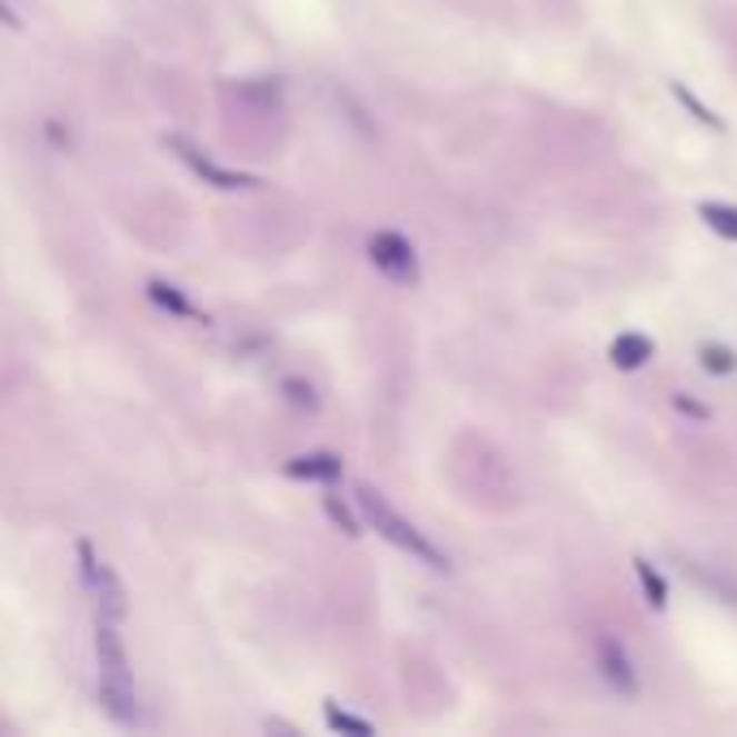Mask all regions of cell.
<instances>
[{
    "label": "cell",
    "instance_id": "8992f818",
    "mask_svg": "<svg viewBox=\"0 0 737 737\" xmlns=\"http://www.w3.org/2000/svg\"><path fill=\"white\" fill-rule=\"evenodd\" d=\"M169 147H173L177 156L195 169V173L203 177V181H211L216 190H250V186H259V177H250V173H233V169H220V165H211L208 156H199V147L195 142H186V139H165Z\"/></svg>",
    "mask_w": 737,
    "mask_h": 737
},
{
    "label": "cell",
    "instance_id": "7c38bea8",
    "mask_svg": "<svg viewBox=\"0 0 737 737\" xmlns=\"http://www.w3.org/2000/svg\"><path fill=\"white\" fill-rule=\"evenodd\" d=\"M323 720H328V729H337V734H358V737L371 734V720H358L350 711H341L337 703H323Z\"/></svg>",
    "mask_w": 737,
    "mask_h": 737
},
{
    "label": "cell",
    "instance_id": "3957f363",
    "mask_svg": "<svg viewBox=\"0 0 737 737\" xmlns=\"http://www.w3.org/2000/svg\"><path fill=\"white\" fill-rule=\"evenodd\" d=\"M78 561H82V582H87V591L96 599V612L108 617V621H121L126 617V587L112 574V565L100 561L91 544H78Z\"/></svg>",
    "mask_w": 737,
    "mask_h": 737
},
{
    "label": "cell",
    "instance_id": "9c48e42d",
    "mask_svg": "<svg viewBox=\"0 0 737 737\" xmlns=\"http://www.w3.org/2000/svg\"><path fill=\"white\" fill-rule=\"evenodd\" d=\"M147 298L156 302V307H165V311H173L181 319H195V307H190V298L169 281H147Z\"/></svg>",
    "mask_w": 737,
    "mask_h": 737
},
{
    "label": "cell",
    "instance_id": "5bb4252c",
    "mask_svg": "<svg viewBox=\"0 0 737 737\" xmlns=\"http://www.w3.org/2000/svg\"><path fill=\"white\" fill-rule=\"evenodd\" d=\"M323 509H328V518H332L337 527L346 530V535H358V522H353V514L346 509V505H341V500H337V496H328V500H323Z\"/></svg>",
    "mask_w": 737,
    "mask_h": 737
},
{
    "label": "cell",
    "instance_id": "6da1fadb",
    "mask_svg": "<svg viewBox=\"0 0 737 737\" xmlns=\"http://www.w3.org/2000/svg\"><path fill=\"white\" fill-rule=\"evenodd\" d=\"M96 660H100V703L117 725H135L139 720V695H135V673L126 643L117 634V621L100 617L96 621Z\"/></svg>",
    "mask_w": 737,
    "mask_h": 737
},
{
    "label": "cell",
    "instance_id": "ba28073f",
    "mask_svg": "<svg viewBox=\"0 0 737 737\" xmlns=\"http://www.w3.org/2000/svg\"><path fill=\"white\" fill-rule=\"evenodd\" d=\"M289 479H311V484H332L341 479V457L337 454H302L293 461H285Z\"/></svg>",
    "mask_w": 737,
    "mask_h": 737
},
{
    "label": "cell",
    "instance_id": "2e32d148",
    "mask_svg": "<svg viewBox=\"0 0 737 737\" xmlns=\"http://www.w3.org/2000/svg\"><path fill=\"white\" fill-rule=\"evenodd\" d=\"M0 22H4V27H18V13H13L4 0H0Z\"/></svg>",
    "mask_w": 737,
    "mask_h": 737
},
{
    "label": "cell",
    "instance_id": "8fae6325",
    "mask_svg": "<svg viewBox=\"0 0 737 737\" xmlns=\"http://www.w3.org/2000/svg\"><path fill=\"white\" fill-rule=\"evenodd\" d=\"M634 578L643 582V591H647V604H651V608H665V599H668L665 578L651 569V561H643V557H638V561H634Z\"/></svg>",
    "mask_w": 737,
    "mask_h": 737
},
{
    "label": "cell",
    "instance_id": "5b68a950",
    "mask_svg": "<svg viewBox=\"0 0 737 737\" xmlns=\"http://www.w3.org/2000/svg\"><path fill=\"white\" fill-rule=\"evenodd\" d=\"M596 660H599V677H604L617 695H638V673H634L630 651H626L612 634H599L596 638Z\"/></svg>",
    "mask_w": 737,
    "mask_h": 737
},
{
    "label": "cell",
    "instance_id": "30bf717a",
    "mask_svg": "<svg viewBox=\"0 0 737 737\" xmlns=\"http://www.w3.org/2000/svg\"><path fill=\"white\" fill-rule=\"evenodd\" d=\"M699 216L707 229H716L720 238L737 242V208H729V203H699Z\"/></svg>",
    "mask_w": 737,
    "mask_h": 737
},
{
    "label": "cell",
    "instance_id": "9a60e30c",
    "mask_svg": "<svg viewBox=\"0 0 737 737\" xmlns=\"http://www.w3.org/2000/svg\"><path fill=\"white\" fill-rule=\"evenodd\" d=\"M285 388H289V397H293L298 406H311V410L319 406V401H316V388H311V385H302V380H285Z\"/></svg>",
    "mask_w": 737,
    "mask_h": 737
},
{
    "label": "cell",
    "instance_id": "277c9868",
    "mask_svg": "<svg viewBox=\"0 0 737 737\" xmlns=\"http://www.w3.org/2000/svg\"><path fill=\"white\" fill-rule=\"evenodd\" d=\"M367 255L371 263L380 268V277H388L392 285H419V255L410 238L392 233V229H380L371 242H367Z\"/></svg>",
    "mask_w": 737,
    "mask_h": 737
},
{
    "label": "cell",
    "instance_id": "4fadbf2b",
    "mask_svg": "<svg viewBox=\"0 0 737 737\" xmlns=\"http://www.w3.org/2000/svg\"><path fill=\"white\" fill-rule=\"evenodd\" d=\"M699 362H703V371H711V376H734L737 371V353L725 350V346H703Z\"/></svg>",
    "mask_w": 737,
    "mask_h": 737
},
{
    "label": "cell",
    "instance_id": "52a82bcc",
    "mask_svg": "<svg viewBox=\"0 0 737 737\" xmlns=\"http://www.w3.org/2000/svg\"><path fill=\"white\" fill-rule=\"evenodd\" d=\"M608 358H612L617 371H638V367H647L656 358V346H651L647 332H621V337H612Z\"/></svg>",
    "mask_w": 737,
    "mask_h": 737
},
{
    "label": "cell",
    "instance_id": "7a4b0ae2",
    "mask_svg": "<svg viewBox=\"0 0 737 737\" xmlns=\"http://www.w3.org/2000/svg\"><path fill=\"white\" fill-rule=\"evenodd\" d=\"M353 500H358L362 518H367L371 527L380 530L388 544H397L401 552H410L415 561L431 565V569H440V574L449 569V557H445V552H440V548H436V544H431V539H427V535H422L415 522H406V518H401V514H397V509H392V505H388V500L376 488L358 484V488H353Z\"/></svg>",
    "mask_w": 737,
    "mask_h": 737
}]
</instances>
